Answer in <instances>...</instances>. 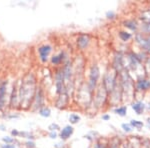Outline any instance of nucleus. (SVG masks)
Returning <instances> with one entry per match:
<instances>
[{
    "instance_id": "nucleus-22",
    "label": "nucleus",
    "mask_w": 150,
    "mask_h": 148,
    "mask_svg": "<svg viewBox=\"0 0 150 148\" xmlns=\"http://www.w3.org/2000/svg\"><path fill=\"white\" fill-rule=\"evenodd\" d=\"M26 145H27V147H30V148H34V147H35L34 143H33V142H30V141L26 143Z\"/></svg>"
},
{
    "instance_id": "nucleus-23",
    "label": "nucleus",
    "mask_w": 150,
    "mask_h": 148,
    "mask_svg": "<svg viewBox=\"0 0 150 148\" xmlns=\"http://www.w3.org/2000/svg\"><path fill=\"white\" fill-rule=\"evenodd\" d=\"M18 134H19L18 131H16V130H13V131H12V135H14V136H17Z\"/></svg>"
},
{
    "instance_id": "nucleus-10",
    "label": "nucleus",
    "mask_w": 150,
    "mask_h": 148,
    "mask_svg": "<svg viewBox=\"0 0 150 148\" xmlns=\"http://www.w3.org/2000/svg\"><path fill=\"white\" fill-rule=\"evenodd\" d=\"M63 55H64V53H60L59 55L53 56L52 59H51V61H52L53 64H59V63L62 61V59H63Z\"/></svg>"
},
{
    "instance_id": "nucleus-16",
    "label": "nucleus",
    "mask_w": 150,
    "mask_h": 148,
    "mask_svg": "<svg viewBox=\"0 0 150 148\" xmlns=\"http://www.w3.org/2000/svg\"><path fill=\"white\" fill-rule=\"evenodd\" d=\"M69 120H70V122L74 124V123H77L79 120H80V117H79L78 115H75V114H71L69 117Z\"/></svg>"
},
{
    "instance_id": "nucleus-17",
    "label": "nucleus",
    "mask_w": 150,
    "mask_h": 148,
    "mask_svg": "<svg viewBox=\"0 0 150 148\" xmlns=\"http://www.w3.org/2000/svg\"><path fill=\"white\" fill-rule=\"evenodd\" d=\"M130 124L136 128H141L142 126H143V123L140 122V121H137V120H132L131 122H130Z\"/></svg>"
},
{
    "instance_id": "nucleus-21",
    "label": "nucleus",
    "mask_w": 150,
    "mask_h": 148,
    "mask_svg": "<svg viewBox=\"0 0 150 148\" xmlns=\"http://www.w3.org/2000/svg\"><path fill=\"white\" fill-rule=\"evenodd\" d=\"M1 148H15V146L12 144H3L1 146Z\"/></svg>"
},
{
    "instance_id": "nucleus-27",
    "label": "nucleus",
    "mask_w": 150,
    "mask_h": 148,
    "mask_svg": "<svg viewBox=\"0 0 150 148\" xmlns=\"http://www.w3.org/2000/svg\"><path fill=\"white\" fill-rule=\"evenodd\" d=\"M148 125H149V127H150V118L148 119Z\"/></svg>"
},
{
    "instance_id": "nucleus-19",
    "label": "nucleus",
    "mask_w": 150,
    "mask_h": 148,
    "mask_svg": "<svg viewBox=\"0 0 150 148\" xmlns=\"http://www.w3.org/2000/svg\"><path fill=\"white\" fill-rule=\"evenodd\" d=\"M19 134H21L22 136H24L25 138H29V139H33V135H31L30 133H27V132H21V133H19Z\"/></svg>"
},
{
    "instance_id": "nucleus-3",
    "label": "nucleus",
    "mask_w": 150,
    "mask_h": 148,
    "mask_svg": "<svg viewBox=\"0 0 150 148\" xmlns=\"http://www.w3.org/2000/svg\"><path fill=\"white\" fill-rule=\"evenodd\" d=\"M38 52H39V55H40V59L42 60L43 62H46L48 55L51 52V46H49V45L41 46L39 49H38Z\"/></svg>"
},
{
    "instance_id": "nucleus-7",
    "label": "nucleus",
    "mask_w": 150,
    "mask_h": 148,
    "mask_svg": "<svg viewBox=\"0 0 150 148\" xmlns=\"http://www.w3.org/2000/svg\"><path fill=\"white\" fill-rule=\"evenodd\" d=\"M136 87L139 90H147V89L150 88V81L145 80V79H141L137 82Z\"/></svg>"
},
{
    "instance_id": "nucleus-25",
    "label": "nucleus",
    "mask_w": 150,
    "mask_h": 148,
    "mask_svg": "<svg viewBox=\"0 0 150 148\" xmlns=\"http://www.w3.org/2000/svg\"><path fill=\"white\" fill-rule=\"evenodd\" d=\"M95 148H105V146H104V145H101V144H97Z\"/></svg>"
},
{
    "instance_id": "nucleus-13",
    "label": "nucleus",
    "mask_w": 150,
    "mask_h": 148,
    "mask_svg": "<svg viewBox=\"0 0 150 148\" xmlns=\"http://www.w3.org/2000/svg\"><path fill=\"white\" fill-rule=\"evenodd\" d=\"M41 101H42V92H41V90H39L37 92V95H36V107H40Z\"/></svg>"
},
{
    "instance_id": "nucleus-11",
    "label": "nucleus",
    "mask_w": 150,
    "mask_h": 148,
    "mask_svg": "<svg viewBox=\"0 0 150 148\" xmlns=\"http://www.w3.org/2000/svg\"><path fill=\"white\" fill-rule=\"evenodd\" d=\"M50 113H51V111H50V109L47 107H43L39 110V114L41 116H43V117H49Z\"/></svg>"
},
{
    "instance_id": "nucleus-8",
    "label": "nucleus",
    "mask_w": 150,
    "mask_h": 148,
    "mask_svg": "<svg viewBox=\"0 0 150 148\" xmlns=\"http://www.w3.org/2000/svg\"><path fill=\"white\" fill-rule=\"evenodd\" d=\"M114 67H115L116 71H120L122 68V57H121V54H120V53H118L115 57Z\"/></svg>"
},
{
    "instance_id": "nucleus-20",
    "label": "nucleus",
    "mask_w": 150,
    "mask_h": 148,
    "mask_svg": "<svg viewBox=\"0 0 150 148\" xmlns=\"http://www.w3.org/2000/svg\"><path fill=\"white\" fill-rule=\"evenodd\" d=\"M122 127H123V129H124L125 131H127V132H129V131H131V128H130V126H129V125L122 124Z\"/></svg>"
},
{
    "instance_id": "nucleus-26",
    "label": "nucleus",
    "mask_w": 150,
    "mask_h": 148,
    "mask_svg": "<svg viewBox=\"0 0 150 148\" xmlns=\"http://www.w3.org/2000/svg\"><path fill=\"white\" fill-rule=\"evenodd\" d=\"M102 118H103L104 120H108V119H109V116H108V115H104V116H102Z\"/></svg>"
},
{
    "instance_id": "nucleus-6",
    "label": "nucleus",
    "mask_w": 150,
    "mask_h": 148,
    "mask_svg": "<svg viewBox=\"0 0 150 148\" xmlns=\"http://www.w3.org/2000/svg\"><path fill=\"white\" fill-rule=\"evenodd\" d=\"M72 133H73V127L72 126H66L62 129L61 133H60V137H61V139H67V138L71 136Z\"/></svg>"
},
{
    "instance_id": "nucleus-12",
    "label": "nucleus",
    "mask_w": 150,
    "mask_h": 148,
    "mask_svg": "<svg viewBox=\"0 0 150 148\" xmlns=\"http://www.w3.org/2000/svg\"><path fill=\"white\" fill-rule=\"evenodd\" d=\"M126 107L125 106H123V107H119V108H116L114 110L115 113H117L118 115H121V116H125L126 115Z\"/></svg>"
},
{
    "instance_id": "nucleus-14",
    "label": "nucleus",
    "mask_w": 150,
    "mask_h": 148,
    "mask_svg": "<svg viewBox=\"0 0 150 148\" xmlns=\"http://www.w3.org/2000/svg\"><path fill=\"white\" fill-rule=\"evenodd\" d=\"M125 24V26L126 27H129L130 29H132V30H135V29L137 28V24L135 21H126V22H124Z\"/></svg>"
},
{
    "instance_id": "nucleus-4",
    "label": "nucleus",
    "mask_w": 150,
    "mask_h": 148,
    "mask_svg": "<svg viewBox=\"0 0 150 148\" xmlns=\"http://www.w3.org/2000/svg\"><path fill=\"white\" fill-rule=\"evenodd\" d=\"M6 87H7V82L6 81H3L1 84H0V109L3 108L4 102H5Z\"/></svg>"
},
{
    "instance_id": "nucleus-18",
    "label": "nucleus",
    "mask_w": 150,
    "mask_h": 148,
    "mask_svg": "<svg viewBox=\"0 0 150 148\" xmlns=\"http://www.w3.org/2000/svg\"><path fill=\"white\" fill-rule=\"evenodd\" d=\"M2 140H3V141L5 142L6 144H11L12 142H14V139H13V138H11V137H8V136H5V137H3V138H2Z\"/></svg>"
},
{
    "instance_id": "nucleus-5",
    "label": "nucleus",
    "mask_w": 150,
    "mask_h": 148,
    "mask_svg": "<svg viewBox=\"0 0 150 148\" xmlns=\"http://www.w3.org/2000/svg\"><path fill=\"white\" fill-rule=\"evenodd\" d=\"M89 43V37L87 35H80L77 39V45L80 49H84Z\"/></svg>"
},
{
    "instance_id": "nucleus-9",
    "label": "nucleus",
    "mask_w": 150,
    "mask_h": 148,
    "mask_svg": "<svg viewBox=\"0 0 150 148\" xmlns=\"http://www.w3.org/2000/svg\"><path fill=\"white\" fill-rule=\"evenodd\" d=\"M132 108L134 109V111L137 114H141L142 112H143L144 104L142 102H140V101H138V102H135V103L132 104Z\"/></svg>"
},
{
    "instance_id": "nucleus-24",
    "label": "nucleus",
    "mask_w": 150,
    "mask_h": 148,
    "mask_svg": "<svg viewBox=\"0 0 150 148\" xmlns=\"http://www.w3.org/2000/svg\"><path fill=\"white\" fill-rule=\"evenodd\" d=\"M50 137L51 138H56V133H50Z\"/></svg>"
},
{
    "instance_id": "nucleus-15",
    "label": "nucleus",
    "mask_w": 150,
    "mask_h": 148,
    "mask_svg": "<svg viewBox=\"0 0 150 148\" xmlns=\"http://www.w3.org/2000/svg\"><path fill=\"white\" fill-rule=\"evenodd\" d=\"M119 36H120V38H121L123 41H127L128 39H130V38H131V35H130L129 33L123 32V31H121V32L119 33Z\"/></svg>"
},
{
    "instance_id": "nucleus-1",
    "label": "nucleus",
    "mask_w": 150,
    "mask_h": 148,
    "mask_svg": "<svg viewBox=\"0 0 150 148\" xmlns=\"http://www.w3.org/2000/svg\"><path fill=\"white\" fill-rule=\"evenodd\" d=\"M34 85H35V81L34 78L25 80L23 81L22 85H21V91H20V99L23 103L28 104L30 98H32L34 95Z\"/></svg>"
},
{
    "instance_id": "nucleus-28",
    "label": "nucleus",
    "mask_w": 150,
    "mask_h": 148,
    "mask_svg": "<svg viewBox=\"0 0 150 148\" xmlns=\"http://www.w3.org/2000/svg\"><path fill=\"white\" fill-rule=\"evenodd\" d=\"M148 38H149V39H150V36H149V37H148Z\"/></svg>"
},
{
    "instance_id": "nucleus-2",
    "label": "nucleus",
    "mask_w": 150,
    "mask_h": 148,
    "mask_svg": "<svg viewBox=\"0 0 150 148\" xmlns=\"http://www.w3.org/2000/svg\"><path fill=\"white\" fill-rule=\"evenodd\" d=\"M98 78H99V69H98L97 65H94V66L92 67V69H91L90 81H89V87H90L91 90L95 87L96 82H97Z\"/></svg>"
}]
</instances>
